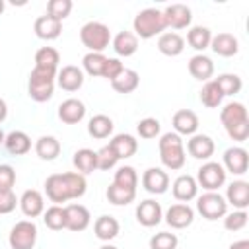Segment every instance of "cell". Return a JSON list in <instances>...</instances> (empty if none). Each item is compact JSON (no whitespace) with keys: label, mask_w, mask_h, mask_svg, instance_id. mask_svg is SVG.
Masks as SVG:
<instances>
[{"label":"cell","mask_w":249,"mask_h":249,"mask_svg":"<svg viewBox=\"0 0 249 249\" xmlns=\"http://www.w3.org/2000/svg\"><path fill=\"white\" fill-rule=\"evenodd\" d=\"M158 146H160V160L167 169L177 171L185 165V160H187L185 146H183V140L177 132H165L160 138Z\"/></svg>","instance_id":"1"},{"label":"cell","mask_w":249,"mask_h":249,"mask_svg":"<svg viewBox=\"0 0 249 249\" xmlns=\"http://www.w3.org/2000/svg\"><path fill=\"white\" fill-rule=\"evenodd\" d=\"M132 27H134V35L140 37V39H152L156 35H160L167 25H165V19H163V12L158 10V8H146L142 12H138L134 16V21H132Z\"/></svg>","instance_id":"2"},{"label":"cell","mask_w":249,"mask_h":249,"mask_svg":"<svg viewBox=\"0 0 249 249\" xmlns=\"http://www.w3.org/2000/svg\"><path fill=\"white\" fill-rule=\"evenodd\" d=\"M80 41L89 49V53H101L111 43V31L101 21H88L80 29Z\"/></svg>","instance_id":"3"},{"label":"cell","mask_w":249,"mask_h":249,"mask_svg":"<svg viewBox=\"0 0 249 249\" xmlns=\"http://www.w3.org/2000/svg\"><path fill=\"white\" fill-rule=\"evenodd\" d=\"M196 210L200 212L202 218L206 220H218L224 218L228 212V202L226 198L216 193V191H206L202 196H198L196 200Z\"/></svg>","instance_id":"4"},{"label":"cell","mask_w":249,"mask_h":249,"mask_svg":"<svg viewBox=\"0 0 249 249\" xmlns=\"http://www.w3.org/2000/svg\"><path fill=\"white\" fill-rule=\"evenodd\" d=\"M12 249H33L37 241V226L31 220H21L14 224L8 235Z\"/></svg>","instance_id":"5"},{"label":"cell","mask_w":249,"mask_h":249,"mask_svg":"<svg viewBox=\"0 0 249 249\" xmlns=\"http://www.w3.org/2000/svg\"><path fill=\"white\" fill-rule=\"evenodd\" d=\"M226 183V169L218 161H206L198 167L196 173V185H200L206 191H218Z\"/></svg>","instance_id":"6"},{"label":"cell","mask_w":249,"mask_h":249,"mask_svg":"<svg viewBox=\"0 0 249 249\" xmlns=\"http://www.w3.org/2000/svg\"><path fill=\"white\" fill-rule=\"evenodd\" d=\"M89 210L84 204H68L64 206V228L70 231H84L89 226Z\"/></svg>","instance_id":"7"},{"label":"cell","mask_w":249,"mask_h":249,"mask_svg":"<svg viewBox=\"0 0 249 249\" xmlns=\"http://www.w3.org/2000/svg\"><path fill=\"white\" fill-rule=\"evenodd\" d=\"M45 193H47L49 200L54 202V204L72 200L68 183L64 179V173H53V175H49L47 181H45Z\"/></svg>","instance_id":"8"},{"label":"cell","mask_w":249,"mask_h":249,"mask_svg":"<svg viewBox=\"0 0 249 249\" xmlns=\"http://www.w3.org/2000/svg\"><path fill=\"white\" fill-rule=\"evenodd\" d=\"M233 175H243L249 167V154L241 146H231L224 152V165Z\"/></svg>","instance_id":"9"},{"label":"cell","mask_w":249,"mask_h":249,"mask_svg":"<svg viewBox=\"0 0 249 249\" xmlns=\"http://www.w3.org/2000/svg\"><path fill=\"white\" fill-rule=\"evenodd\" d=\"M163 218V212H161V206L160 202L152 200V198H146L142 200L138 206H136V220L140 226L144 228H152V226H158Z\"/></svg>","instance_id":"10"},{"label":"cell","mask_w":249,"mask_h":249,"mask_svg":"<svg viewBox=\"0 0 249 249\" xmlns=\"http://www.w3.org/2000/svg\"><path fill=\"white\" fill-rule=\"evenodd\" d=\"M163 19H165V25L171 29H185L191 23L193 14H191V8L185 4H171L163 10Z\"/></svg>","instance_id":"11"},{"label":"cell","mask_w":249,"mask_h":249,"mask_svg":"<svg viewBox=\"0 0 249 249\" xmlns=\"http://www.w3.org/2000/svg\"><path fill=\"white\" fill-rule=\"evenodd\" d=\"M142 185L152 195H163L169 187V175L160 167H150L142 175Z\"/></svg>","instance_id":"12"},{"label":"cell","mask_w":249,"mask_h":249,"mask_svg":"<svg viewBox=\"0 0 249 249\" xmlns=\"http://www.w3.org/2000/svg\"><path fill=\"white\" fill-rule=\"evenodd\" d=\"M193 220H195L193 208H191L189 204H183V202L171 204V206L167 208V212H165V222H167L171 228H175V230H183V228L191 226Z\"/></svg>","instance_id":"13"},{"label":"cell","mask_w":249,"mask_h":249,"mask_svg":"<svg viewBox=\"0 0 249 249\" xmlns=\"http://www.w3.org/2000/svg\"><path fill=\"white\" fill-rule=\"evenodd\" d=\"M56 82L64 91H78L84 84V72H82V68H78L74 64L62 66L56 74Z\"/></svg>","instance_id":"14"},{"label":"cell","mask_w":249,"mask_h":249,"mask_svg":"<svg viewBox=\"0 0 249 249\" xmlns=\"http://www.w3.org/2000/svg\"><path fill=\"white\" fill-rule=\"evenodd\" d=\"M86 115V105L80 101V99H64L60 105H58V119L66 124H76L84 119Z\"/></svg>","instance_id":"15"},{"label":"cell","mask_w":249,"mask_h":249,"mask_svg":"<svg viewBox=\"0 0 249 249\" xmlns=\"http://www.w3.org/2000/svg\"><path fill=\"white\" fill-rule=\"evenodd\" d=\"M220 121L224 124V128H231L235 124H241V123H247L249 117H247V109L243 103L239 101H231L228 105H224V109L220 111Z\"/></svg>","instance_id":"16"},{"label":"cell","mask_w":249,"mask_h":249,"mask_svg":"<svg viewBox=\"0 0 249 249\" xmlns=\"http://www.w3.org/2000/svg\"><path fill=\"white\" fill-rule=\"evenodd\" d=\"M226 202H230L237 210H245L249 206V183L247 181H231L226 191Z\"/></svg>","instance_id":"17"},{"label":"cell","mask_w":249,"mask_h":249,"mask_svg":"<svg viewBox=\"0 0 249 249\" xmlns=\"http://www.w3.org/2000/svg\"><path fill=\"white\" fill-rule=\"evenodd\" d=\"M171 123H173V128H175V132H177L179 136H181V134H185V136L196 134L198 117H196L191 109H181V111H177V113L173 115Z\"/></svg>","instance_id":"18"},{"label":"cell","mask_w":249,"mask_h":249,"mask_svg":"<svg viewBox=\"0 0 249 249\" xmlns=\"http://www.w3.org/2000/svg\"><path fill=\"white\" fill-rule=\"evenodd\" d=\"M187 152L196 160H208L214 154V140L208 134H193L187 142Z\"/></svg>","instance_id":"19"},{"label":"cell","mask_w":249,"mask_h":249,"mask_svg":"<svg viewBox=\"0 0 249 249\" xmlns=\"http://www.w3.org/2000/svg\"><path fill=\"white\" fill-rule=\"evenodd\" d=\"M19 208L21 212L27 216V218H37L45 212V200H43V195L35 189H29L21 195L19 198Z\"/></svg>","instance_id":"20"},{"label":"cell","mask_w":249,"mask_h":249,"mask_svg":"<svg viewBox=\"0 0 249 249\" xmlns=\"http://www.w3.org/2000/svg\"><path fill=\"white\" fill-rule=\"evenodd\" d=\"M173 196L181 202H189L196 196L198 193V185H196V179L193 175H179L175 181H173Z\"/></svg>","instance_id":"21"},{"label":"cell","mask_w":249,"mask_h":249,"mask_svg":"<svg viewBox=\"0 0 249 249\" xmlns=\"http://www.w3.org/2000/svg\"><path fill=\"white\" fill-rule=\"evenodd\" d=\"M33 29H35V35L39 39L53 41V39H56L62 33V21H58V19H54V18H51V16L45 14V16H41V18L35 19Z\"/></svg>","instance_id":"22"},{"label":"cell","mask_w":249,"mask_h":249,"mask_svg":"<svg viewBox=\"0 0 249 249\" xmlns=\"http://www.w3.org/2000/svg\"><path fill=\"white\" fill-rule=\"evenodd\" d=\"M210 49H212L218 56H226V58H228V56L237 54L239 43H237V39H235L231 33H218V35L212 37Z\"/></svg>","instance_id":"23"},{"label":"cell","mask_w":249,"mask_h":249,"mask_svg":"<svg viewBox=\"0 0 249 249\" xmlns=\"http://www.w3.org/2000/svg\"><path fill=\"white\" fill-rule=\"evenodd\" d=\"M189 72L195 80L200 82H208L214 74V62L206 56V54H195L189 60Z\"/></svg>","instance_id":"24"},{"label":"cell","mask_w":249,"mask_h":249,"mask_svg":"<svg viewBox=\"0 0 249 249\" xmlns=\"http://www.w3.org/2000/svg\"><path fill=\"white\" fill-rule=\"evenodd\" d=\"M185 49V39L179 33H161L158 39V51L165 56H179Z\"/></svg>","instance_id":"25"},{"label":"cell","mask_w":249,"mask_h":249,"mask_svg":"<svg viewBox=\"0 0 249 249\" xmlns=\"http://www.w3.org/2000/svg\"><path fill=\"white\" fill-rule=\"evenodd\" d=\"M109 146L113 148V152L117 154L119 160H126V158L134 156L136 150H138L136 138H134L132 134H124V132H123V134H115L113 140L109 142Z\"/></svg>","instance_id":"26"},{"label":"cell","mask_w":249,"mask_h":249,"mask_svg":"<svg viewBox=\"0 0 249 249\" xmlns=\"http://www.w3.org/2000/svg\"><path fill=\"white\" fill-rule=\"evenodd\" d=\"M4 146L12 156H23V154H27L31 150V138L23 130H12L6 136Z\"/></svg>","instance_id":"27"},{"label":"cell","mask_w":249,"mask_h":249,"mask_svg":"<svg viewBox=\"0 0 249 249\" xmlns=\"http://www.w3.org/2000/svg\"><path fill=\"white\" fill-rule=\"evenodd\" d=\"M93 231H95V237L101 239V241H111L119 235V222L113 218V216H99L93 224Z\"/></svg>","instance_id":"28"},{"label":"cell","mask_w":249,"mask_h":249,"mask_svg":"<svg viewBox=\"0 0 249 249\" xmlns=\"http://www.w3.org/2000/svg\"><path fill=\"white\" fill-rule=\"evenodd\" d=\"M113 49L119 56H132L138 49V37L132 31H121L113 39Z\"/></svg>","instance_id":"29"},{"label":"cell","mask_w":249,"mask_h":249,"mask_svg":"<svg viewBox=\"0 0 249 249\" xmlns=\"http://www.w3.org/2000/svg\"><path fill=\"white\" fill-rule=\"evenodd\" d=\"M138 84H140L138 72L132 70V68H124V70L111 82V86H113V89H115L117 93H130V91H134V89L138 88Z\"/></svg>","instance_id":"30"},{"label":"cell","mask_w":249,"mask_h":249,"mask_svg":"<svg viewBox=\"0 0 249 249\" xmlns=\"http://www.w3.org/2000/svg\"><path fill=\"white\" fill-rule=\"evenodd\" d=\"M72 161H74V167L78 169V173H82V175L93 173V171L97 169V154H95L93 150H89V148L78 150V152L74 154Z\"/></svg>","instance_id":"31"},{"label":"cell","mask_w":249,"mask_h":249,"mask_svg":"<svg viewBox=\"0 0 249 249\" xmlns=\"http://www.w3.org/2000/svg\"><path fill=\"white\" fill-rule=\"evenodd\" d=\"M27 93L37 103L49 101L53 97V93H54V82H49V80H29Z\"/></svg>","instance_id":"32"},{"label":"cell","mask_w":249,"mask_h":249,"mask_svg":"<svg viewBox=\"0 0 249 249\" xmlns=\"http://www.w3.org/2000/svg\"><path fill=\"white\" fill-rule=\"evenodd\" d=\"M113 121L107 117V115H93L88 123V132L89 136L101 140V138H107L111 132H113Z\"/></svg>","instance_id":"33"},{"label":"cell","mask_w":249,"mask_h":249,"mask_svg":"<svg viewBox=\"0 0 249 249\" xmlns=\"http://www.w3.org/2000/svg\"><path fill=\"white\" fill-rule=\"evenodd\" d=\"M210 41H212V33L208 27L204 25H195L189 29L187 33V43L195 49V51H204L210 47Z\"/></svg>","instance_id":"34"},{"label":"cell","mask_w":249,"mask_h":249,"mask_svg":"<svg viewBox=\"0 0 249 249\" xmlns=\"http://www.w3.org/2000/svg\"><path fill=\"white\" fill-rule=\"evenodd\" d=\"M35 152H37V156L41 160L51 161V160H54L60 154V142L54 136H41L35 142Z\"/></svg>","instance_id":"35"},{"label":"cell","mask_w":249,"mask_h":249,"mask_svg":"<svg viewBox=\"0 0 249 249\" xmlns=\"http://www.w3.org/2000/svg\"><path fill=\"white\" fill-rule=\"evenodd\" d=\"M107 200L115 206H126L130 204L134 198H136V191L134 189H124V187H119L115 183H111L107 187Z\"/></svg>","instance_id":"36"},{"label":"cell","mask_w":249,"mask_h":249,"mask_svg":"<svg viewBox=\"0 0 249 249\" xmlns=\"http://www.w3.org/2000/svg\"><path fill=\"white\" fill-rule=\"evenodd\" d=\"M222 99H224V95H222L220 88L216 86V82L214 80H208L202 86V89H200V101H202V105L214 109V107H218L222 103Z\"/></svg>","instance_id":"37"},{"label":"cell","mask_w":249,"mask_h":249,"mask_svg":"<svg viewBox=\"0 0 249 249\" xmlns=\"http://www.w3.org/2000/svg\"><path fill=\"white\" fill-rule=\"evenodd\" d=\"M216 86L220 88V91H222V95L226 97V95H235V93H239V89H241V78L237 76V74H220L216 80Z\"/></svg>","instance_id":"38"},{"label":"cell","mask_w":249,"mask_h":249,"mask_svg":"<svg viewBox=\"0 0 249 249\" xmlns=\"http://www.w3.org/2000/svg\"><path fill=\"white\" fill-rule=\"evenodd\" d=\"M113 183L119 185V187H124V189H134L136 191V185H138V175H136V169L132 165H123L115 171V177H113Z\"/></svg>","instance_id":"39"},{"label":"cell","mask_w":249,"mask_h":249,"mask_svg":"<svg viewBox=\"0 0 249 249\" xmlns=\"http://www.w3.org/2000/svg\"><path fill=\"white\" fill-rule=\"evenodd\" d=\"M60 62V54L56 49L53 47H41L37 53H35V66H41V68H54L58 66Z\"/></svg>","instance_id":"40"},{"label":"cell","mask_w":249,"mask_h":249,"mask_svg":"<svg viewBox=\"0 0 249 249\" xmlns=\"http://www.w3.org/2000/svg\"><path fill=\"white\" fill-rule=\"evenodd\" d=\"M105 62H107V56H103V53H88V54L82 58L84 70H86L89 76H103Z\"/></svg>","instance_id":"41"},{"label":"cell","mask_w":249,"mask_h":249,"mask_svg":"<svg viewBox=\"0 0 249 249\" xmlns=\"http://www.w3.org/2000/svg\"><path fill=\"white\" fill-rule=\"evenodd\" d=\"M43 222L49 230H62L64 228V206L53 204L43 212Z\"/></svg>","instance_id":"42"},{"label":"cell","mask_w":249,"mask_h":249,"mask_svg":"<svg viewBox=\"0 0 249 249\" xmlns=\"http://www.w3.org/2000/svg\"><path fill=\"white\" fill-rule=\"evenodd\" d=\"M64 179H66V183H68V189H70V196H72V198L84 196L88 183H86V177H84L82 173H78V171H66V173H64Z\"/></svg>","instance_id":"43"},{"label":"cell","mask_w":249,"mask_h":249,"mask_svg":"<svg viewBox=\"0 0 249 249\" xmlns=\"http://www.w3.org/2000/svg\"><path fill=\"white\" fill-rule=\"evenodd\" d=\"M72 12V0H49L47 2V16L62 21Z\"/></svg>","instance_id":"44"},{"label":"cell","mask_w":249,"mask_h":249,"mask_svg":"<svg viewBox=\"0 0 249 249\" xmlns=\"http://www.w3.org/2000/svg\"><path fill=\"white\" fill-rule=\"evenodd\" d=\"M177 235L169 231H160L152 235L150 239V249H177Z\"/></svg>","instance_id":"45"},{"label":"cell","mask_w":249,"mask_h":249,"mask_svg":"<svg viewBox=\"0 0 249 249\" xmlns=\"http://www.w3.org/2000/svg\"><path fill=\"white\" fill-rule=\"evenodd\" d=\"M160 128H161V124H160V121L158 119H154V117H146V119H142L138 124H136V132L142 136V138H156L158 134H160Z\"/></svg>","instance_id":"46"},{"label":"cell","mask_w":249,"mask_h":249,"mask_svg":"<svg viewBox=\"0 0 249 249\" xmlns=\"http://www.w3.org/2000/svg\"><path fill=\"white\" fill-rule=\"evenodd\" d=\"M95 154H97V169L109 171V169H113V167L117 165V161H119L117 154L113 152V148H111L109 144H107V146H103L101 150H97Z\"/></svg>","instance_id":"47"},{"label":"cell","mask_w":249,"mask_h":249,"mask_svg":"<svg viewBox=\"0 0 249 249\" xmlns=\"http://www.w3.org/2000/svg\"><path fill=\"white\" fill-rule=\"evenodd\" d=\"M247 226V212L245 210H233L224 216V228L230 231H239Z\"/></svg>","instance_id":"48"},{"label":"cell","mask_w":249,"mask_h":249,"mask_svg":"<svg viewBox=\"0 0 249 249\" xmlns=\"http://www.w3.org/2000/svg\"><path fill=\"white\" fill-rule=\"evenodd\" d=\"M16 185V171L12 165L2 163L0 165V191H12Z\"/></svg>","instance_id":"49"},{"label":"cell","mask_w":249,"mask_h":249,"mask_svg":"<svg viewBox=\"0 0 249 249\" xmlns=\"http://www.w3.org/2000/svg\"><path fill=\"white\" fill-rule=\"evenodd\" d=\"M123 70H124V66H123V62H121L119 58H107L105 68H103V76H101V78H107L109 82H113Z\"/></svg>","instance_id":"50"},{"label":"cell","mask_w":249,"mask_h":249,"mask_svg":"<svg viewBox=\"0 0 249 249\" xmlns=\"http://www.w3.org/2000/svg\"><path fill=\"white\" fill-rule=\"evenodd\" d=\"M18 202L14 191H0V214H10Z\"/></svg>","instance_id":"51"},{"label":"cell","mask_w":249,"mask_h":249,"mask_svg":"<svg viewBox=\"0 0 249 249\" xmlns=\"http://www.w3.org/2000/svg\"><path fill=\"white\" fill-rule=\"evenodd\" d=\"M226 132H228V136H230L231 140L243 142V140H247V136H249V121H247V123H241V124H235V126L228 128Z\"/></svg>","instance_id":"52"},{"label":"cell","mask_w":249,"mask_h":249,"mask_svg":"<svg viewBox=\"0 0 249 249\" xmlns=\"http://www.w3.org/2000/svg\"><path fill=\"white\" fill-rule=\"evenodd\" d=\"M56 78V70L54 68H41V66H35L29 74V80H49V82H54Z\"/></svg>","instance_id":"53"},{"label":"cell","mask_w":249,"mask_h":249,"mask_svg":"<svg viewBox=\"0 0 249 249\" xmlns=\"http://www.w3.org/2000/svg\"><path fill=\"white\" fill-rule=\"evenodd\" d=\"M228 249H249V241L247 239H241V241H235V243H231Z\"/></svg>","instance_id":"54"},{"label":"cell","mask_w":249,"mask_h":249,"mask_svg":"<svg viewBox=\"0 0 249 249\" xmlns=\"http://www.w3.org/2000/svg\"><path fill=\"white\" fill-rule=\"evenodd\" d=\"M6 117H8V105H6L4 99H0V123H2Z\"/></svg>","instance_id":"55"},{"label":"cell","mask_w":249,"mask_h":249,"mask_svg":"<svg viewBox=\"0 0 249 249\" xmlns=\"http://www.w3.org/2000/svg\"><path fill=\"white\" fill-rule=\"evenodd\" d=\"M99 249H117V247H115V245H109V243H105V245H101Z\"/></svg>","instance_id":"56"},{"label":"cell","mask_w":249,"mask_h":249,"mask_svg":"<svg viewBox=\"0 0 249 249\" xmlns=\"http://www.w3.org/2000/svg\"><path fill=\"white\" fill-rule=\"evenodd\" d=\"M4 140H6V134H4L2 128H0V144H4Z\"/></svg>","instance_id":"57"},{"label":"cell","mask_w":249,"mask_h":249,"mask_svg":"<svg viewBox=\"0 0 249 249\" xmlns=\"http://www.w3.org/2000/svg\"><path fill=\"white\" fill-rule=\"evenodd\" d=\"M4 8H6V4H4V0H0V16H2V12H4Z\"/></svg>","instance_id":"58"}]
</instances>
